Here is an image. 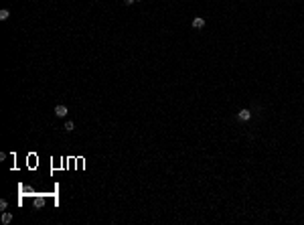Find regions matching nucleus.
Returning a JSON list of instances; mask_svg holds the SVG:
<instances>
[{
	"instance_id": "nucleus-1",
	"label": "nucleus",
	"mask_w": 304,
	"mask_h": 225,
	"mask_svg": "<svg viewBox=\"0 0 304 225\" xmlns=\"http://www.w3.org/2000/svg\"><path fill=\"white\" fill-rule=\"evenodd\" d=\"M69 114V110L65 108V106H55V116L57 118H65Z\"/></svg>"
},
{
	"instance_id": "nucleus-2",
	"label": "nucleus",
	"mask_w": 304,
	"mask_h": 225,
	"mask_svg": "<svg viewBox=\"0 0 304 225\" xmlns=\"http://www.w3.org/2000/svg\"><path fill=\"white\" fill-rule=\"evenodd\" d=\"M249 118H251V112H249V110H241V112L237 114V120H241V122H247Z\"/></svg>"
},
{
	"instance_id": "nucleus-3",
	"label": "nucleus",
	"mask_w": 304,
	"mask_h": 225,
	"mask_svg": "<svg viewBox=\"0 0 304 225\" xmlns=\"http://www.w3.org/2000/svg\"><path fill=\"white\" fill-rule=\"evenodd\" d=\"M10 221H12V213H8V211H4V213H2V223H4V225H8Z\"/></svg>"
},
{
	"instance_id": "nucleus-4",
	"label": "nucleus",
	"mask_w": 304,
	"mask_h": 225,
	"mask_svg": "<svg viewBox=\"0 0 304 225\" xmlns=\"http://www.w3.org/2000/svg\"><path fill=\"white\" fill-rule=\"evenodd\" d=\"M203 26H205V20H203V18H199V16H197V18L193 20V29H203Z\"/></svg>"
},
{
	"instance_id": "nucleus-5",
	"label": "nucleus",
	"mask_w": 304,
	"mask_h": 225,
	"mask_svg": "<svg viewBox=\"0 0 304 225\" xmlns=\"http://www.w3.org/2000/svg\"><path fill=\"white\" fill-rule=\"evenodd\" d=\"M8 16H10L8 8H2V10H0V20H8Z\"/></svg>"
},
{
	"instance_id": "nucleus-6",
	"label": "nucleus",
	"mask_w": 304,
	"mask_h": 225,
	"mask_svg": "<svg viewBox=\"0 0 304 225\" xmlns=\"http://www.w3.org/2000/svg\"><path fill=\"white\" fill-rule=\"evenodd\" d=\"M73 128H75V124H73L71 120H67V122H65V132H73Z\"/></svg>"
},
{
	"instance_id": "nucleus-7",
	"label": "nucleus",
	"mask_w": 304,
	"mask_h": 225,
	"mask_svg": "<svg viewBox=\"0 0 304 225\" xmlns=\"http://www.w3.org/2000/svg\"><path fill=\"white\" fill-rule=\"evenodd\" d=\"M43 205H45V199L43 197H37V199H34V207L39 209V207H43Z\"/></svg>"
},
{
	"instance_id": "nucleus-8",
	"label": "nucleus",
	"mask_w": 304,
	"mask_h": 225,
	"mask_svg": "<svg viewBox=\"0 0 304 225\" xmlns=\"http://www.w3.org/2000/svg\"><path fill=\"white\" fill-rule=\"evenodd\" d=\"M0 209H2V211H6V209H8V203H6V201H4V199L0 201Z\"/></svg>"
},
{
	"instance_id": "nucleus-9",
	"label": "nucleus",
	"mask_w": 304,
	"mask_h": 225,
	"mask_svg": "<svg viewBox=\"0 0 304 225\" xmlns=\"http://www.w3.org/2000/svg\"><path fill=\"white\" fill-rule=\"evenodd\" d=\"M124 4H126V6H130V4H134V0H124Z\"/></svg>"
},
{
	"instance_id": "nucleus-10",
	"label": "nucleus",
	"mask_w": 304,
	"mask_h": 225,
	"mask_svg": "<svg viewBox=\"0 0 304 225\" xmlns=\"http://www.w3.org/2000/svg\"><path fill=\"white\" fill-rule=\"evenodd\" d=\"M134 2H140V0H134Z\"/></svg>"
}]
</instances>
